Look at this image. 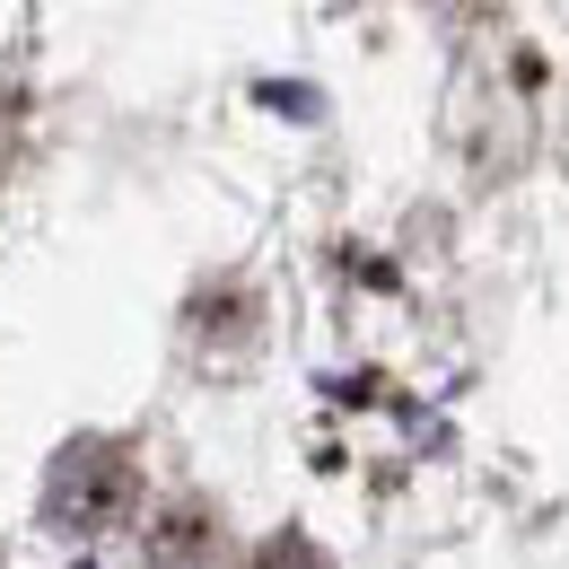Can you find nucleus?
<instances>
[{"mask_svg":"<svg viewBox=\"0 0 569 569\" xmlns=\"http://www.w3.org/2000/svg\"><path fill=\"white\" fill-rule=\"evenodd\" d=\"M132 508V447H71L53 473V517L71 535H97Z\"/></svg>","mask_w":569,"mask_h":569,"instance_id":"nucleus-1","label":"nucleus"},{"mask_svg":"<svg viewBox=\"0 0 569 569\" xmlns=\"http://www.w3.org/2000/svg\"><path fill=\"white\" fill-rule=\"evenodd\" d=\"M254 569H325V552H316L307 535H272V543L254 552Z\"/></svg>","mask_w":569,"mask_h":569,"instance_id":"nucleus-2","label":"nucleus"}]
</instances>
